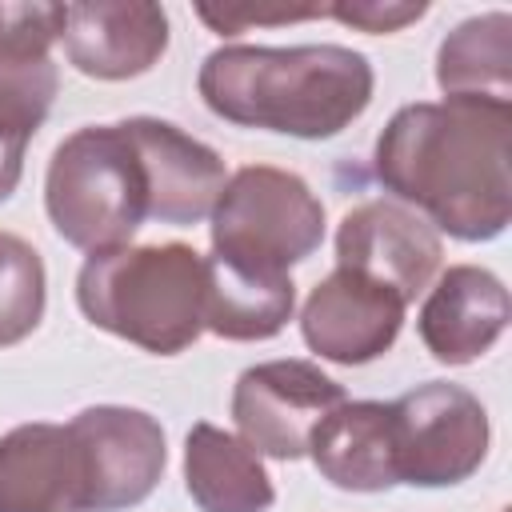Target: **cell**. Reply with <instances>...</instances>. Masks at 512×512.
<instances>
[{
	"mask_svg": "<svg viewBox=\"0 0 512 512\" xmlns=\"http://www.w3.org/2000/svg\"><path fill=\"white\" fill-rule=\"evenodd\" d=\"M512 100L444 96L404 104L380 132L372 172L400 204H416L464 244L496 240L512 220Z\"/></svg>",
	"mask_w": 512,
	"mask_h": 512,
	"instance_id": "cell-1",
	"label": "cell"
},
{
	"mask_svg": "<svg viewBox=\"0 0 512 512\" xmlns=\"http://www.w3.org/2000/svg\"><path fill=\"white\" fill-rule=\"evenodd\" d=\"M212 116L296 140H328L372 104V64L344 44H228L204 56L196 76Z\"/></svg>",
	"mask_w": 512,
	"mask_h": 512,
	"instance_id": "cell-2",
	"label": "cell"
},
{
	"mask_svg": "<svg viewBox=\"0 0 512 512\" xmlns=\"http://www.w3.org/2000/svg\"><path fill=\"white\" fill-rule=\"evenodd\" d=\"M80 312L156 356H176L204 332V256L192 244H124L84 260Z\"/></svg>",
	"mask_w": 512,
	"mask_h": 512,
	"instance_id": "cell-3",
	"label": "cell"
},
{
	"mask_svg": "<svg viewBox=\"0 0 512 512\" xmlns=\"http://www.w3.org/2000/svg\"><path fill=\"white\" fill-rule=\"evenodd\" d=\"M44 208L52 228L88 256L124 248L148 220V176L124 124L76 128L48 160Z\"/></svg>",
	"mask_w": 512,
	"mask_h": 512,
	"instance_id": "cell-4",
	"label": "cell"
},
{
	"mask_svg": "<svg viewBox=\"0 0 512 512\" xmlns=\"http://www.w3.org/2000/svg\"><path fill=\"white\" fill-rule=\"evenodd\" d=\"M324 240V204L284 168L248 164L224 180L212 208V256L264 276H292Z\"/></svg>",
	"mask_w": 512,
	"mask_h": 512,
	"instance_id": "cell-5",
	"label": "cell"
},
{
	"mask_svg": "<svg viewBox=\"0 0 512 512\" xmlns=\"http://www.w3.org/2000/svg\"><path fill=\"white\" fill-rule=\"evenodd\" d=\"M64 4L0 0V204L24 176V152L44 124L60 72L48 48L60 40Z\"/></svg>",
	"mask_w": 512,
	"mask_h": 512,
	"instance_id": "cell-6",
	"label": "cell"
},
{
	"mask_svg": "<svg viewBox=\"0 0 512 512\" xmlns=\"http://www.w3.org/2000/svg\"><path fill=\"white\" fill-rule=\"evenodd\" d=\"M396 480L412 488H448L468 480L488 456L484 404L448 380H428L392 400Z\"/></svg>",
	"mask_w": 512,
	"mask_h": 512,
	"instance_id": "cell-7",
	"label": "cell"
},
{
	"mask_svg": "<svg viewBox=\"0 0 512 512\" xmlns=\"http://www.w3.org/2000/svg\"><path fill=\"white\" fill-rule=\"evenodd\" d=\"M344 404V388L308 360H268L236 376L232 420L256 456L300 460L316 424Z\"/></svg>",
	"mask_w": 512,
	"mask_h": 512,
	"instance_id": "cell-8",
	"label": "cell"
},
{
	"mask_svg": "<svg viewBox=\"0 0 512 512\" xmlns=\"http://www.w3.org/2000/svg\"><path fill=\"white\" fill-rule=\"evenodd\" d=\"M88 464V512H124L152 496L164 476V428L144 408L96 404L68 420Z\"/></svg>",
	"mask_w": 512,
	"mask_h": 512,
	"instance_id": "cell-9",
	"label": "cell"
},
{
	"mask_svg": "<svg viewBox=\"0 0 512 512\" xmlns=\"http://www.w3.org/2000/svg\"><path fill=\"white\" fill-rule=\"evenodd\" d=\"M436 228L400 200H364L336 228V268H352L404 304H412L440 272Z\"/></svg>",
	"mask_w": 512,
	"mask_h": 512,
	"instance_id": "cell-10",
	"label": "cell"
},
{
	"mask_svg": "<svg viewBox=\"0 0 512 512\" xmlns=\"http://www.w3.org/2000/svg\"><path fill=\"white\" fill-rule=\"evenodd\" d=\"M404 308L408 304L392 288L352 268H336L308 292L300 308V336L320 360L348 368L368 364L396 344Z\"/></svg>",
	"mask_w": 512,
	"mask_h": 512,
	"instance_id": "cell-11",
	"label": "cell"
},
{
	"mask_svg": "<svg viewBox=\"0 0 512 512\" xmlns=\"http://www.w3.org/2000/svg\"><path fill=\"white\" fill-rule=\"evenodd\" d=\"M120 124L128 128L148 176V216L172 228H188L212 216L228 180L220 152L156 116H128Z\"/></svg>",
	"mask_w": 512,
	"mask_h": 512,
	"instance_id": "cell-12",
	"label": "cell"
},
{
	"mask_svg": "<svg viewBox=\"0 0 512 512\" xmlns=\"http://www.w3.org/2000/svg\"><path fill=\"white\" fill-rule=\"evenodd\" d=\"M64 52L76 72L96 80L144 76L168 48V12L148 0L64 4Z\"/></svg>",
	"mask_w": 512,
	"mask_h": 512,
	"instance_id": "cell-13",
	"label": "cell"
},
{
	"mask_svg": "<svg viewBox=\"0 0 512 512\" xmlns=\"http://www.w3.org/2000/svg\"><path fill=\"white\" fill-rule=\"evenodd\" d=\"M0 512H88V464L68 424H16L0 436Z\"/></svg>",
	"mask_w": 512,
	"mask_h": 512,
	"instance_id": "cell-14",
	"label": "cell"
},
{
	"mask_svg": "<svg viewBox=\"0 0 512 512\" xmlns=\"http://www.w3.org/2000/svg\"><path fill=\"white\" fill-rule=\"evenodd\" d=\"M508 328V288L480 264H452L428 288L416 332L440 364L480 360Z\"/></svg>",
	"mask_w": 512,
	"mask_h": 512,
	"instance_id": "cell-15",
	"label": "cell"
},
{
	"mask_svg": "<svg viewBox=\"0 0 512 512\" xmlns=\"http://www.w3.org/2000/svg\"><path fill=\"white\" fill-rule=\"evenodd\" d=\"M308 456L316 472L344 492H388L396 488V432L392 404L344 400L312 432Z\"/></svg>",
	"mask_w": 512,
	"mask_h": 512,
	"instance_id": "cell-16",
	"label": "cell"
},
{
	"mask_svg": "<svg viewBox=\"0 0 512 512\" xmlns=\"http://www.w3.org/2000/svg\"><path fill=\"white\" fill-rule=\"evenodd\" d=\"M184 484L200 512H268L276 504L260 456L216 424H192L184 440Z\"/></svg>",
	"mask_w": 512,
	"mask_h": 512,
	"instance_id": "cell-17",
	"label": "cell"
},
{
	"mask_svg": "<svg viewBox=\"0 0 512 512\" xmlns=\"http://www.w3.org/2000/svg\"><path fill=\"white\" fill-rule=\"evenodd\" d=\"M296 308L292 276H264L204 256V328L220 340H272Z\"/></svg>",
	"mask_w": 512,
	"mask_h": 512,
	"instance_id": "cell-18",
	"label": "cell"
},
{
	"mask_svg": "<svg viewBox=\"0 0 512 512\" xmlns=\"http://www.w3.org/2000/svg\"><path fill=\"white\" fill-rule=\"evenodd\" d=\"M436 84L444 96L512 100V16L488 12L456 24L440 40Z\"/></svg>",
	"mask_w": 512,
	"mask_h": 512,
	"instance_id": "cell-19",
	"label": "cell"
},
{
	"mask_svg": "<svg viewBox=\"0 0 512 512\" xmlns=\"http://www.w3.org/2000/svg\"><path fill=\"white\" fill-rule=\"evenodd\" d=\"M44 300L48 280L40 252L20 236L0 232V348H12L36 332Z\"/></svg>",
	"mask_w": 512,
	"mask_h": 512,
	"instance_id": "cell-20",
	"label": "cell"
},
{
	"mask_svg": "<svg viewBox=\"0 0 512 512\" xmlns=\"http://www.w3.org/2000/svg\"><path fill=\"white\" fill-rule=\"evenodd\" d=\"M428 12L424 0H340V4H328V16H336L340 24H352L360 32H400L404 24L420 20Z\"/></svg>",
	"mask_w": 512,
	"mask_h": 512,
	"instance_id": "cell-21",
	"label": "cell"
},
{
	"mask_svg": "<svg viewBox=\"0 0 512 512\" xmlns=\"http://www.w3.org/2000/svg\"><path fill=\"white\" fill-rule=\"evenodd\" d=\"M196 16H200L212 32H220V36H236L240 28H252V24H292V20L328 16V4H288V8H244V4L212 8V4H200Z\"/></svg>",
	"mask_w": 512,
	"mask_h": 512,
	"instance_id": "cell-22",
	"label": "cell"
}]
</instances>
